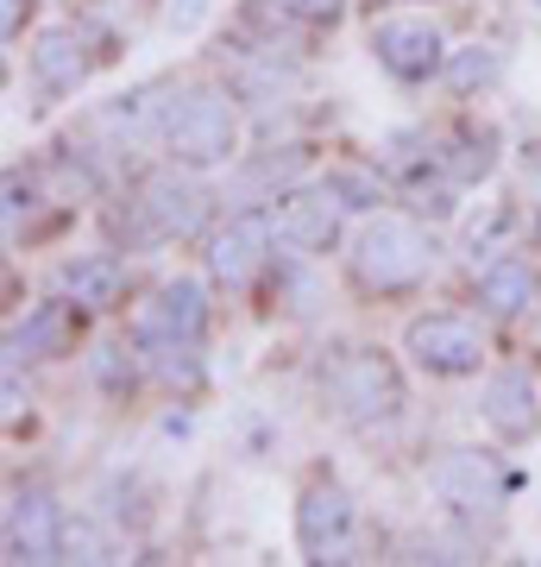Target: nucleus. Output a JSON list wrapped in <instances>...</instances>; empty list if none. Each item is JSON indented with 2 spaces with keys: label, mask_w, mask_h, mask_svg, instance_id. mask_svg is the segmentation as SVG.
Listing matches in <instances>:
<instances>
[{
  "label": "nucleus",
  "mask_w": 541,
  "mask_h": 567,
  "mask_svg": "<svg viewBox=\"0 0 541 567\" xmlns=\"http://www.w3.org/2000/svg\"><path fill=\"white\" fill-rule=\"evenodd\" d=\"M403 353L422 372H435V379H466L485 360V334L466 316H416V322L403 328Z\"/></svg>",
  "instance_id": "nucleus-4"
},
{
  "label": "nucleus",
  "mask_w": 541,
  "mask_h": 567,
  "mask_svg": "<svg viewBox=\"0 0 541 567\" xmlns=\"http://www.w3.org/2000/svg\"><path fill=\"white\" fill-rule=\"evenodd\" d=\"M240 145V114L221 89H189L170 107V126H164V152L189 171H208V164H227Z\"/></svg>",
  "instance_id": "nucleus-2"
},
{
  "label": "nucleus",
  "mask_w": 541,
  "mask_h": 567,
  "mask_svg": "<svg viewBox=\"0 0 541 567\" xmlns=\"http://www.w3.org/2000/svg\"><path fill=\"white\" fill-rule=\"evenodd\" d=\"M63 561H114V543H107V529L89 524V517H70L63 524Z\"/></svg>",
  "instance_id": "nucleus-21"
},
{
  "label": "nucleus",
  "mask_w": 541,
  "mask_h": 567,
  "mask_svg": "<svg viewBox=\"0 0 541 567\" xmlns=\"http://www.w3.org/2000/svg\"><path fill=\"white\" fill-rule=\"evenodd\" d=\"M372 51L397 82H428L447 63V44L435 32V20H384L372 25Z\"/></svg>",
  "instance_id": "nucleus-10"
},
{
  "label": "nucleus",
  "mask_w": 541,
  "mask_h": 567,
  "mask_svg": "<svg viewBox=\"0 0 541 567\" xmlns=\"http://www.w3.org/2000/svg\"><path fill=\"white\" fill-rule=\"evenodd\" d=\"M283 20H302V25H334L341 20V7L346 0H271Z\"/></svg>",
  "instance_id": "nucleus-23"
},
{
  "label": "nucleus",
  "mask_w": 541,
  "mask_h": 567,
  "mask_svg": "<svg viewBox=\"0 0 541 567\" xmlns=\"http://www.w3.org/2000/svg\"><path fill=\"white\" fill-rule=\"evenodd\" d=\"M341 196L321 183V189H283L271 221H278V240L296 246V252H327L334 234H341Z\"/></svg>",
  "instance_id": "nucleus-9"
},
{
  "label": "nucleus",
  "mask_w": 541,
  "mask_h": 567,
  "mask_svg": "<svg viewBox=\"0 0 541 567\" xmlns=\"http://www.w3.org/2000/svg\"><path fill=\"white\" fill-rule=\"evenodd\" d=\"M428 271H435V240L416 221H403V215H378L360 234V246H353V278L365 290H378V297L384 290H409Z\"/></svg>",
  "instance_id": "nucleus-1"
},
{
  "label": "nucleus",
  "mask_w": 541,
  "mask_h": 567,
  "mask_svg": "<svg viewBox=\"0 0 541 567\" xmlns=\"http://www.w3.org/2000/svg\"><path fill=\"white\" fill-rule=\"evenodd\" d=\"M89 372H95L107 391H126V385H133V360H126V347H114V341H101V347H95Z\"/></svg>",
  "instance_id": "nucleus-22"
},
{
  "label": "nucleus",
  "mask_w": 541,
  "mask_h": 567,
  "mask_svg": "<svg viewBox=\"0 0 541 567\" xmlns=\"http://www.w3.org/2000/svg\"><path fill=\"white\" fill-rule=\"evenodd\" d=\"M327 398H334V410H341L346 423H391L403 410V379L397 365L384 360V353H372V347H346L341 360L327 365Z\"/></svg>",
  "instance_id": "nucleus-3"
},
{
  "label": "nucleus",
  "mask_w": 541,
  "mask_h": 567,
  "mask_svg": "<svg viewBox=\"0 0 541 567\" xmlns=\"http://www.w3.org/2000/svg\"><path fill=\"white\" fill-rule=\"evenodd\" d=\"M20 208H32V189L20 183V171H7V227H20Z\"/></svg>",
  "instance_id": "nucleus-26"
},
{
  "label": "nucleus",
  "mask_w": 541,
  "mask_h": 567,
  "mask_svg": "<svg viewBox=\"0 0 541 567\" xmlns=\"http://www.w3.org/2000/svg\"><path fill=\"white\" fill-rule=\"evenodd\" d=\"M441 76L454 95H479V89H491L503 76V51L498 44H460V51H447Z\"/></svg>",
  "instance_id": "nucleus-18"
},
{
  "label": "nucleus",
  "mask_w": 541,
  "mask_h": 567,
  "mask_svg": "<svg viewBox=\"0 0 541 567\" xmlns=\"http://www.w3.org/2000/svg\"><path fill=\"white\" fill-rule=\"evenodd\" d=\"M327 189H334L346 208H372V203H378V183L365 177V171H334V177H327Z\"/></svg>",
  "instance_id": "nucleus-24"
},
{
  "label": "nucleus",
  "mask_w": 541,
  "mask_h": 567,
  "mask_svg": "<svg viewBox=\"0 0 541 567\" xmlns=\"http://www.w3.org/2000/svg\"><path fill=\"white\" fill-rule=\"evenodd\" d=\"M271 234H278V221L271 215H233V221L208 240V271L227 284V290H240V284L259 278V265L271 259Z\"/></svg>",
  "instance_id": "nucleus-11"
},
{
  "label": "nucleus",
  "mask_w": 541,
  "mask_h": 567,
  "mask_svg": "<svg viewBox=\"0 0 541 567\" xmlns=\"http://www.w3.org/2000/svg\"><path fill=\"white\" fill-rule=\"evenodd\" d=\"M0 25H7V39L20 32V0H7V13H0Z\"/></svg>",
  "instance_id": "nucleus-27"
},
{
  "label": "nucleus",
  "mask_w": 541,
  "mask_h": 567,
  "mask_svg": "<svg viewBox=\"0 0 541 567\" xmlns=\"http://www.w3.org/2000/svg\"><path fill=\"white\" fill-rule=\"evenodd\" d=\"M89 76V58H82V39L76 32H44L39 51H32V82H39L44 95H70L76 82Z\"/></svg>",
  "instance_id": "nucleus-17"
},
{
  "label": "nucleus",
  "mask_w": 541,
  "mask_h": 567,
  "mask_svg": "<svg viewBox=\"0 0 541 567\" xmlns=\"http://www.w3.org/2000/svg\"><path fill=\"white\" fill-rule=\"evenodd\" d=\"M378 164H384V171H397V177L416 189L422 164H435V145H428V133H391V140L378 145Z\"/></svg>",
  "instance_id": "nucleus-19"
},
{
  "label": "nucleus",
  "mask_w": 541,
  "mask_h": 567,
  "mask_svg": "<svg viewBox=\"0 0 541 567\" xmlns=\"http://www.w3.org/2000/svg\"><path fill=\"white\" fill-rule=\"evenodd\" d=\"M201 328H208V297H201V284L177 278L152 290V303L139 309V341H201Z\"/></svg>",
  "instance_id": "nucleus-12"
},
{
  "label": "nucleus",
  "mask_w": 541,
  "mask_h": 567,
  "mask_svg": "<svg viewBox=\"0 0 541 567\" xmlns=\"http://www.w3.org/2000/svg\"><path fill=\"white\" fill-rule=\"evenodd\" d=\"M63 524L70 517L58 511V498L44 486L13 492L7 498V561H32V567L63 561Z\"/></svg>",
  "instance_id": "nucleus-7"
},
{
  "label": "nucleus",
  "mask_w": 541,
  "mask_h": 567,
  "mask_svg": "<svg viewBox=\"0 0 541 567\" xmlns=\"http://www.w3.org/2000/svg\"><path fill=\"white\" fill-rule=\"evenodd\" d=\"M428 486H435V498H441L447 511H460V517H491V511L510 498V473H503L491 454H479V447H454L447 461H435V473H428Z\"/></svg>",
  "instance_id": "nucleus-5"
},
{
  "label": "nucleus",
  "mask_w": 541,
  "mask_h": 567,
  "mask_svg": "<svg viewBox=\"0 0 541 567\" xmlns=\"http://www.w3.org/2000/svg\"><path fill=\"white\" fill-rule=\"evenodd\" d=\"M485 416H491L498 435H529V429H535V379H529L522 365L498 372V379L485 385Z\"/></svg>",
  "instance_id": "nucleus-16"
},
{
  "label": "nucleus",
  "mask_w": 541,
  "mask_h": 567,
  "mask_svg": "<svg viewBox=\"0 0 541 567\" xmlns=\"http://www.w3.org/2000/svg\"><path fill=\"white\" fill-rule=\"evenodd\" d=\"M63 297L76 309H114L121 303V284H126V265L114 252H89V259H70L63 265Z\"/></svg>",
  "instance_id": "nucleus-15"
},
{
  "label": "nucleus",
  "mask_w": 541,
  "mask_h": 567,
  "mask_svg": "<svg viewBox=\"0 0 541 567\" xmlns=\"http://www.w3.org/2000/svg\"><path fill=\"white\" fill-rule=\"evenodd\" d=\"M479 303L491 316H522L529 303H541V271L517 252H491L479 271Z\"/></svg>",
  "instance_id": "nucleus-14"
},
{
  "label": "nucleus",
  "mask_w": 541,
  "mask_h": 567,
  "mask_svg": "<svg viewBox=\"0 0 541 567\" xmlns=\"http://www.w3.org/2000/svg\"><path fill=\"white\" fill-rule=\"evenodd\" d=\"M201 13H208V0H170V32H196Z\"/></svg>",
  "instance_id": "nucleus-25"
},
{
  "label": "nucleus",
  "mask_w": 541,
  "mask_h": 567,
  "mask_svg": "<svg viewBox=\"0 0 541 567\" xmlns=\"http://www.w3.org/2000/svg\"><path fill=\"white\" fill-rule=\"evenodd\" d=\"M491 152H498L491 133H460L441 164H447V177H454V183H479V177H491V164H498Z\"/></svg>",
  "instance_id": "nucleus-20"
},
{
  "label": "nucleus",
  "mask_w": 541,
  "mask_h": 567,
  "mask_svg": "<svg viewBox=\"0 0 541 567\" xmlns=\"http://www.w3.org/2000/svg\"><path fill=\"white\" fill-rule=\"evenodd\" d=\"M170 107H177L170 82H145V89H133V95H121V102L101 107V133H107V140H121V145L164 140V126H170Z\"/></svg>",
  "instance_id": "nucleus-13"
},
{
  "label": "nucleus",
  "mask_w": 541,
  "mask_h": 567,
  "mask_svg": "<svg viewBox=\"0 0 541 567\" xmlns=\"http://www.w3.org/2000/svg\"><path fill=\"white\" fill-rule=\"evenodd\" d=\"M208 203H215V196H208L196 177H183V171H158V177H145V189H139V215L158 240H189V234H201Z\"/></svg>",
  "instance_id": "nucleus-8"
},
{
  "label": "nucleus",
  "mask_w": 541,
  "mask_h": 567,
  "mask_svg": "<svg viewBox=\"0 0 541 567\" xmlns=\"http://www.w3.org/2000/svg\"><path fill=\"white\" fill-rule=\"evenodd\" d=\"M296 543L309 561H353V548H360V536H353V498L334 480H315V486L302 492Z\"/></svg>",
  "instance_id": "nucleus-6"
}]
</instances>
